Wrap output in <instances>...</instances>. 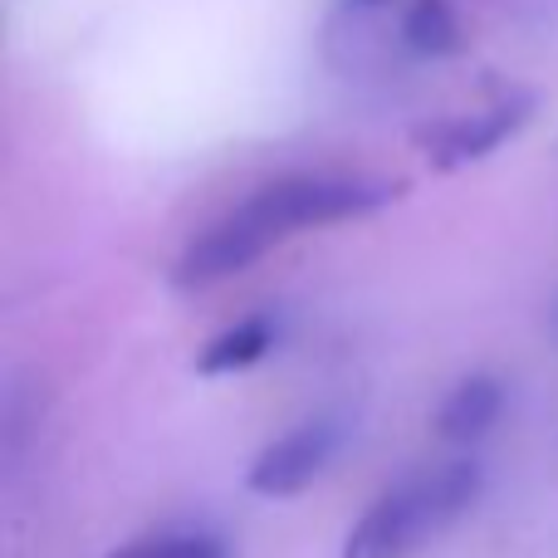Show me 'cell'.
Returning a JSON list of instances; mask_svg holds the SVG:
<instances>
[{"label":"cell","instance_id":"cell-1","mask_svg":"<svg viewBox=\"0 0 558 558\" xmlns=\"http://www.w3.org/2000/svg\"><path fill=\"white\" fill-rule=\"evenodd\" d=\"M481 490H485V465L471 451L451 456V461L432 465V471L407 475V481L387 485L357 514L338 558H412L436 534L451 530L461 514H471Z\"/></svg>","mask_w":558,"mask_h":558},{"label":"cell","instance_id":"cell-6","mask_svg":"<svg viewBox=\"0 0 558 558\" xmlns=\"http://www.w3.org/2000/svg\"><path fill=\"white\" fill-rule=\"evenodd\" d=\"M505 402H510V392H505V383L495 373H465L461 383L441 397V407H436V416H432L436 441L451 446V451H475V446L500 426Z\"/></svg>","mask_w":558,"mask_h":558},{"label":"cell","instance_id":"cell-8","mask_svg":"<svg viewBox=\"0 0 558 558\" xmlns=\"http://www.w3.org/2000/svg\"><path fill=\"white\" fill-rule=\"evenodd\" d=\"M402 39H407L412 54L446 59L465 45L461 15H456L451 0H402Z\"/></svg>","mask_w":558,"mask_h":558},{"label":"cell","instance_id":"cell-3","mask_svg":"<svg viewBox=\"0 0 558 558\" xmlns=\"http://www.w3.org/2000/svg\"><path fill=\"white\" fill-rule=\"evenodd\" d=\"M534 108H539V98L530 88H505V94H495L475 113H451V118H436V123L416 128V153L426 157L432 172L471 167L481 157H490L495 147H505L510 137H520L524 123L534 118Z\"/></svg>","mask_w":558,"mask_h":558},{"label":"cell","instance_id":"cell-7","mask_svg":"<svg viewBox=\"0 0 558 558\" xmlns=\"http://www.w3.org/2000/svg\"><path fill=\"white\" fill-rule=\"evenodd\" d=\"M275 343V318L270 314H245L235 324H226L221 333H211V343L196 353V373L202 377H226L255 367Z\"/></svg>","mask_w":558,"mask_h":558},{"label":"cell","instance_id":"cell-10","mask_svg":"<svg viewBox=\"0 0 558 558\" xmlns=\"http://www.w3.org/2000/svg\"><path fill=\"white\" fill-rule=\"evenodd\" d=\"M544 328H549V338L558 343V294L549 299V308H544Z\"/></svg>","mask_w":558,"mask_h":558},{"label":"cell","instance_id":"cell-2","mask_svg":"<svg viewBox=\"0 0 558 558\" xmlns=\"http://www.w3.org/2000/svg\"><path fill=\"white\" fill-rule=\"evenodd\" d=\"M279 241H289V231H284V221H279L270 192L255 186L221 221H211L202 235H192V241L182 245V255H177V265H172V284L182 289V294H202V289L221 284V279L251 270Z\"/></svg>","mask_w":558,"mask_h":558},{"label":"cell","instance_id":"cell-5","mask_svg":"<svg viewBox=\"0 0 558 558\" xmlns=\"http://www.w3.org/2000/svg\"><path fill=\"white\" fill-rule=\"evenodd\" d=\"M402 39V0H333L324 20V54L343 74L383 64Z\"/></svg>","mask_w":558,"mask_h":558},{"label":"cell","instance_id":"cell-4","mask_svg":"<svg viewBox=\"0 0 558 558\" xmlns=\"http://www.w3.org/2000/svg\"><path fill=\"white\" fill-rule=\"evenodd\" d=\"M343 446V426L333 416H314V422H299L294 432L275 436L260 456L245 471V485H251L260 500H294L304 485H314L318 475L328 471V461Z\"/></svg>","mask_w":558,"mask_h":558},{"label":"cell","instance_id":"cell-9","mask_svg":"<svg viewBox=\"0 0 558 558\" xmlns=\"http://www.w3.org/2000/svg\"><path fill=\"white\" fill-rule=\"evenodd\" d=\"M113 558H231L221 534L211 530H182V534H153V539L128 544Z\"/></svg>","mask_w":558,"mask_h":558}]
</instances>
